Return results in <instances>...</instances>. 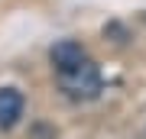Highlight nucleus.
<instances>
[{
    "label": "nucleus",
    "mask_w": 146,
    "mask_h": 139,
    "mask_svg": "<svg viewBox=\"0 0 146 139\" xmlns=\"http://www.w3.org/2000/svg\"><path fill=\"white\" fill-rule=\"evenodd\" d=\"M23 117V94L16 88H0V126L10 129Z\"/></svg>",
    "instance_id": "2"
},
{
    "label": "nucleus",
    "mask_w": 146,
    "mask_h": 139,
    "mask_svg": "<svg viewBox=\"0 0 146 139\" xmlns=\"http://www.w3.org/2000/svg\"><path fill=\"white\" fill-rule=\"evenodd\" d=\"M62 84H65L68 94H75V97H94L98 88H101V78H98V68L84 58L78 68H72V71L62 74Z\"/></svg>",
    "instance_id": "1"
},
{
    "label": "nucleus",
    "mask_w": 146,
    "mask_h": 139,
    "mask_svg": "<svg viewBox=\"0 0 146 139\" xmlns=\"http://www.w3.org/2000/svg\"><path fill=\"white\" fill-rule=\"evenodd\" d=\"M84 62V52L78 42H58V45L52 49V65H55V71L58 74H65V71H72V68H78Z\"/></svg>",
    "instance_id": "3"
}]
</instances>
